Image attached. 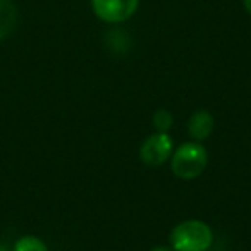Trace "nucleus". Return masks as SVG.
I'll list each match as a JSON object with an SVG mask.
<instances>
[{"label": "nucleus", "mask_w": 251, "mask_h": 251, "mask_svg": "<svg viewBox=\"0 0 251 251\" xmlns=\"http://www.w3.org/2000/svg\"><path fill=\"white\" fill-rule=\"evenodd\" d=\"M18 26V9L12 0H0V42L5 40Z\"/></svg>", "instance_id": "6"}, {"label": "nucleus", "mask_w": 251, "mask_h": 251, "mask_svg": "<svg viewBox=\"0 0 251 251\" xmlns=\"http://www.w3.org/2000/svg\"><path fill=\"white\" fill-rule=\"evenodd\" d=\"M140 7V0H91V11L100 21L117 25L131 19Z\"/></svg>", "instance_id": "3"}, {"label": "nucleus", "mask_w": 251, "mask_h": 251, "mask_svg": "<svg viewBox=\"0 0 251 251\" xmlns=\"http://www.w3.org/2000/svg\"><path fill=\"white\" fill-rule=\"evenodd\" d=\"M174 141L169 133H153L143 141L140 148V158L148 167H158L171 158Z\"/></svg>", "instance_id": "4"}, {"label": "nucleus", "mask_w": 251, "mask_h": 251, "mask_svg": "<svg viewBox=\"0 0 251 251\" xmlns=\"http://www.w3.org/2000/svg\"><path fill=\"white\" fill-rule=\"evenodd\" d=\"M208 165V151L200 141L182 143L171 155V169L174 176L184 181H191L203 174Z\"/></svg>", "instance_id": "2"}, {"label": "nucleus", "mask_w": 251, "mask_h": 251, "mask_svg": "<svg viewBox=\"0 0 251 251\" xmlns=\"http://www.w3.org/2000/svg\"><path fill=\"white\" fill-rule=\"evenodd\" d=\"M243 5H244V9H246V12L251 16V0H243Z\"/></svg>", "instance_id": "9"}, {"label": "nucleus", "mask_w": 251, "mask_h": 251, "mask_svg": "<svg viewBox=\"0 0 251 251\" xmlns=\"http://www.w3.org/2000/svg\"><path fill=\"white\" fill-rule=\"evenodd\" d=\"M213 115L208 110H196L191 114L188 121V133L193 138V141H205L212 136L213 133Z\"/></svg>", "instance_id": "5"}, {"label": "nucleus", "mask_w": 251, "mask_h": 251, "mask_svg": "<svg viewBox=\"0 0 251 251\" xmlns=\"http://www.w3.org/2000/svg\"><path fill=\"white\" fill-rule=\"evenodd\" d=\"M171 248L174 251H206L212 246L213 232L206 222L189 219L179 222L169 234Z\"/></svg>", "instance_id": "1"}, {"label": "nucleus", "mask_w": 251, "mask_h": 251, "mask_svg": "<svg viewBox=\"0 0 251 251\" xmlns=\"http://www.w3.org/2000/svg\"><path fill=\"white\" fill-rule=\"evenodd\" d=\"M150 251H174L172 248H167V246H155V248H151Z\"/></svg>", "instance_id": "10"}, {"label": "nucleus", "mask_w": 251, "mask_h": 251, "mask_svg": "<svg viewBox=\"0 0 251 251\" xmlns=\"http://www.w3.org/2000/svg\"><path fill=\"white\" fill-rule=\"evenodd\" d=\"M151 122H153L155 129L157 131H160V133H167V131L171 129L174 119H172V114L169 110H165V108H158V110H155L153 117H151Z\"/></svg>", "instance_id": "8"}, {"label": "nucleus", "mask_w": 251, "mask_h": 251, "mask_svg": "<svg viewBox=\"0 0 251 251\" xmlns=\"http://www.w3.org/2000/svg\"><path fill=\"white\" fill-rule=\"evenodd\" d=\"M12 251H49L47 244L36 236H23L16 241Z\"/></svg>", "instance_id": "7"}]
</instances>
